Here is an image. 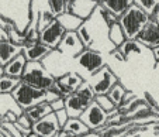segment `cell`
Returning a JSON list of instances; mask_svg holds the SVG:
<instances>
[{
	"mask_svg": "<svg viewBox=\"0 0 159 137\" xmlns=\"http://www.w3.org/2000/svg\"><path fill=\"white\" fill-rule=\"evenodd\" d=\"M148 21H149V14L135 3L118 17V23L123 27L127 40H137Z\"/></svg>",
	"mask_w": 159,
	"mask_h": 137,
	"instance_id": "cell-1",
	"label": "cell"
},
{
	"mask_svg": "<svg viewBox=\"0 0 159 137\" xmlns=\"http://www.w3.org/2000/svg\"><path fill=\"white\" fill-rule=\"evenodd\" d=\"M21 82L41 91H51L57 86V76L52 75L42 62H27Z\"/></svg>",
	"mask_w": 159,
	"mask_h": 137,
	"instance_id": "cell-2",
	"label": "cell"
},
{
	"mask_svg": "<svg viewBox=\"0 0 159 137\" xmlns=\"http://www.w3.org/2000/svg\"><path fill=\"white\" fill-rule=\"evenodd\" d=\"M11 97L14 99L16 105L24 112L35 105L47 102V91H41L24 82H20L17 88L11 92Z\"/></svg>",
	"mask_w": 159,
	"mask_h": 137,
	"instance_id": "cell-3",
	"label": "cell"
},
{
	"mask_svg": "<svg viewBox=\"0 0 159 137\" xmlns=\"http://www.w3.org/2000/svg\"><path fill=\"white\" fill-rule=\"evenodd\" d=\"M87 82L90 83V86L94 91L96 96H100V95H108V92L118 82V79L117 76L113 73V71L107 65H104L96 73H93L90 76Z\"/></svg>",
	"mask_w": 159,
	"mask_h": 137,
	"instance_id": "cell-4",
	"label": "cell"
},
{
	"mask_svg": "<svg viewBox=\"0 0 159 137\" xmlns=\"http://www.w3.org/2000/svg\"><path fill=\"white\" fill-rule=\"evenodd\" d=\"M31 21L33 24L38 26V30H44L48 24H51L54 21L55 16L52 13L51 7L48 4V0H31Z\"/></svg>",
	"mask_w": 159,
	"mask_h": 137,
	"instance_id": "cell-5",
	"label": "cell"
},
{
	"mask_svg": "<svg viewBox=\"0 0 159 137\" xmlns=\"http://www.w3.org/2000/svg\"><path fill=\"white\" fill-rule=\"evenodd\" d=\"M80 119L83 120V123L90 129V130L96 131V130H100L103 126L107 125L108 113L106 112L96 101H93L86 107L83 115L80 116Z\"/></svg>",
	"mask_w": 159,
	"mask_h": 137,
	"instance_id": "cell-6",
	"label": "cell"
},
{
	"mask_svg": "<svg viewBox=\"0 0 159 137\" xmlns=\"http://www.w3.org/2000/svg\"><path fill=\"white\" fill-rule=\"evenodd\" d=\"M78 67H80L83 71H86L89 73V76H92L93 73H96L100 68H103L106 65L104 58L99 51L92 48H84L78 57L75 58Z\"/></svg>",
	"mask_w": 159,
	"mask_h": 137,
	"instance_id": "cell-7",
	"label": "cell"
},
{
	"mask_svg": "<svg viewBox=\"0 0 159 137\" xmlns=\"http://www.w3.org/2000/svg\"><path fill=\"white\" fill-rule=\"evenodd\" d=\"M66 34V30L62 27L59 21L55 18L51 24H48L44 30L39 31V41L45 45H48L54 51H57L59 47L61 41L63 40V37Z\"/></svg>",
	"mask_w": 159,
	"mask_h": 137,
	"instance_id": "cell-8",
	"label": "cell"
},
{
	"mask_svg": "<svg viewBox=\"0 0 159 137\" xmlns=\"http://www.w3.org/2000/svg\"><path fill=\"white\" fill-rule=\"evenodd\" d=\"M61 130H62V127L58 123L57 115L54 112L45 116L44 119L33 123V127H31V131L39 137H55Z\"/></svg>",
	"mask_w": 159,
	"mask_h": 137,
	"instance_id": "cell-9",
	"label": "cell"
},
{
	"mask_svg": "<svg viewBox=\"0 0 159 137\" xmlns=\"http://www.w3.org/2000/svg\"><path fill=\"white\" fill-rule=\"evenodd\" d=\"M84 82V78L79 72H65L63 75L57 78V88L63 95V97L70 93H75Z\"/></svg>",
	"mask_w": 159,
	"mask_h": 137,
	"instance_id": "cell-10",
	"label": "cell"
},
{
	"mask_svg": "<svg viewBox=\"0 0 159 137\" xmlns=\"http://www.w3.org/2000/svg\"><path fill=\"white\" fill-rule=\"evenodd\" d=\"M83 50L84 45L82 43V40L79 38L78 31H66L63 40L61 41L59 47H58V51L61 54L70 58H76Z\"/></svg>",
	"mask_w": 159,
	"mask_h": 137,
	"instance_id": "cell-11",
	"label": "cell"
},
{
	"mask_svg": "<svg viewBox=\"0 0 159 137\" xmlns=\"http://www.w3.org/2000/svg\"><path fill=\"white\" fill-rule=\"evenodd\" d=\"M137 40L151 50L159 48V21L149 17V21L145 24Z\"/></svg>",
	"mask_w": 159,
	"mask_h": 137,
	"instance_id": "cell-12",
	"label": "cell"
},
{
	"mask_svg": "<svg viewBox=\"0 0 159 137\" xmlns=\"http://www.w3.org/2000/svg\"><path fill=\"white\" fill-rule=\"evenodd\" d=\"M51 52H54V50L42 44L41 41L23 47V55L25 57V59L28 62H42V59L49 57Z\"/></svg>",
	"mask_w": 159,
	"mask_h": 137,
	"instance_id": "cell-13",
	"label": "cell"
},
{
	"mask_svg": "<svg viewBox=\"0 0 159 137\" xmlns=\"http://www.w3.org/2000/svg\"><path fill=\"white\" fill-rule=\"evenodd\" d=\"M96 7H99V0H72L68 4V12L79 16L86 21Z\"/></svg>",
	"mask_w": 159,
	"mask_h": 137,
	"instance_id": "cell-14",
	"label": "cell"
},
{
	"mask_svg": "<svg viewBox=\"0 0 159 137\" xmlns=\"http://www.w3.org/2000/svg\"><path fill=\"white\" fill-rule=\"evenodd\" d=\"M27 59L25 57L21 54H18L17 57H14L9 64L4 65V75L11 76V78H16V79H20L23 78V73L25 71V67H27Z\"/></svg>",
	"mask_w": 159,
	"mask_h": 137,
	"instance_id": "cell-15",
	"label": "cell"
},
{
	"mask_svg": "<svg viewBox=\"0 0 159 137\" xmlns=\"http://www.w3.org/2000/svg\"><path fill=\"white\" fill-rule=\"evenodd\" d=\"M21 52H23L21 45H17L11 41H0V65L4 67Z\"/></svg>",
	"mask_w": 159,
	"mask_h": 137,
	"instance_id": "cell-16",
	"label": "cell"
},
{
	"mask_svg": "<svg viewBox=\"0 0 159 137\" xmlns=\"http://www.w3.org/2000/svg\"><path fill=\"white\" fill-rule=\"evenodd\" d=\"M132 4H134V0H99V6L107 9L117 17H120Z\"/></svg>",
	"mask_w": 159,
	"mask_h": 137,
	"instance_id": "cell-17",
	"label": "cell"
},
{
	"mask_svg": "<svg viewBox=\"0 0 159 137\" xmlns=\"http://www.w3.org/2000/svg\"><path fill=\"white\" fill-rule=\"evenodd\" d=\"M62 130L75 134L76 137H83V136H87L89 133H92V130L84 125L80 117H69V120L62 127Z\"/></svg>",
	"mask_w": 159,
	"mask_h": 137,
	"instance_id": "cell-18",
	"label": "cell"
},
{
	"mask_svg": "<svg viewBox=\"0 0 159 137\" xmlns=\"http://www.w3.org/2000/svg\"><path fill=\"white\" fill-rule=\"evenodd\" d=\"M57 20L62 24V27L65 28L66 31H78L79 27L84 23L83 18H80L79 16L73 14V13H70V12H66V13H63V14L58 16Z\"/></svg>",
	"mask_w": 159,
	"mask_h": 137,
	"instance_id": "cell-19",
	"label": "cell"
},
{
	"mask_svg": "<svg viewBox=\"0 0 159 137\" xmlns=\"http://www.w3.org/2000/svg\"><path fill=\"white\" fill-rule=\"evenodd\" d=\"M24 113L28 116V119L31 120L33 123L38 122V120L44 119L45 116H48L49 113H52L51 109V105L47 103V102H42V103H38L35 106L30 107V109L24 110Z\"/></svg>",
	"mask_w": 159,
	"mask_h": 137,
	"instance_id": "cell-20",
	"label": "cell"
},
{
	"mask_svg": "<svg viewBox=\"0 0 159 137\" xmlns=\"http://www.w3.org/2000/svg\"><path fill=\"white\" fill-rule=\"evenodd\" d=\"M108 40L111 41L114 48H118L120 45H123V43L127 40L125 34H124L123 27L120 26V23H116L108 28Z\"/></svg>",
	"mask_w": 159,
	"mask_h": 137,
	"instance_id": "cell-21",
	"label": "cell"
},
{
	"mask_svg": "<svg viewBox=\"0 0 159 137\" xmlns=\"http://www.w3.org/2000/svg\"><path fill=\"white\" fill-rule=\"evenodd\" d=\"M20 82H21L20 79L3 75L0 78V95H11V92L17 88Z\"/></svg>",
	"mask_w": 159,
	"mask_h": 137,
	"instance_id": "cell-22",
	"label": "cell"
},
{
	"mask_svg": "<svg viewBox=\"0 0 159 137\" xmlns=\"http://www.w3.org/2000/svg\"><path fill=\"white\" fill-rule=\"evenodd\" d=\"M125 95H127L125 88H124V86L121 85L120 82L116 83V85L113 86V89L108 92V97H110L111 101H113V103H114L117 107H120L121 105H123Z\"/></svg>",
	"mask_w": 159,
	"mask_h": 137,
	"instance_id": "cell-23",
	"label": "cell"
},
{
	"mask_svg": "<svg viewBox=\"0 0 159 137\" xmlns=\"http://www.w3.org/2000/svg\"><path fill=\"white\" fill-rule=\"evenodd\" d=\"M141 45L142 44L139 43L138 40H125L123 43V45L118 47V50H120V51L124 54V57L127 58L129 54H132V52L141 54Z\"/></svg>",
	"mask_w": 159,
	"mask_h": 137,
	"instance_id": "cell-24",
	"label": "cell"
},
{
	"mask_svg": "<svg viewBox=\"0 0 159 137\" xmlns=\"http://www.w3.org/2000/svg\"><path fill=\"white\" fill-rule=\"evenodd\" d=\"M24 37H25V44H24V45L38 43V41H39V30H38V26H37V24H33V23H30V24L25 27V30H24Z\"/></svg>",
	"mask_w": 159,
	"mask_h": 137,
	"instance_id": "cell-25",
	"label": "cell"
},
{
	"mask_svg": "<svg viewBox=\"0 0 159 137\" xmlns=\"http://www.w3.org/2000/svg\"><path fill=\"white\" fill-rule=\"evenodd\" d=\"M48 4H49V7H51L54 16L58 17V16H61V14L68 12L69 0H48Z\"/></svg>",
	"mask_w": 159,
	"mask_h": 137,
	"instance_id": "cell-26",
	"label": "cell"
},
{
	"mask_svg": "<svg viewBox=\"0 0 159 137\" xmlns=\"http://www.w3.org/2000/svg\"><path fill=\"white\" fill-rule=\"evenodd\" d=\"M134 3L138 7H141L144 12H147L151 17V16H153L156 13V10H158L159 2L158 0H134Z\"/></svg>",
	"mask_w": 159,
	"mask_h": 137,
	"instance_id": "cell-27",
	"label": "cell"
},
{
	"mask_svg": "<svg viewBox=\"0 0 159 137\" xmlns=\"http://www.w3.org/2000/svg\"><path fill=\"white\" fill-rule=\"evenodd\" d=\"M78 35L79 38L82 40V43H83L84 48H90V45H92V41H93V38H92V33H90V28L87 27V23L84 21L83 24L79 27L78 30Z\"/></svg>",
	"mask_w": 159,
	"mask_h": 137,
	"instance_id": "cell-28",
	"label": "cell"
},
{
	"mask_svg": "<svg viewBox=\"0 0 159 137\" xmlns=\"http://www.w3.org/2000/svg\"><path fill=\"white\" fill-rule=\"evenodd\" d=\"M97 9H99V12H100V16H102V20L104 21V24L107 26L108 28H110L113 24L118 23V17H117L116 14H113L111 12H108L107 9H104V7H102V6H99Z\"/></svg>",
	"mask_w": 159,
	"mask_h": 137,
	"instance_id": "cell-29",
	"label": "cell"
},
{
	"mask_svg": "<svg viewBox=\"0 0 159 137\" xmlns=\"http://www.w3.org/2000/svg\"><path fill=\"white\" fill-rule=\"evenodd\" d=\"M94 101H96L107 113H110V112H113V110L117 109V106L113 103V101L108 97V95H100V96H96Z\"/></svg>",
	"mask_w": 159,
	"mask_h": 137,
	"instance_id": "cell-30",
	"label": "cell"
},
{
	"mask_svg": "<svg viewBox=\"0 0 159 137\" xmlns=\"http://www.w3.org/2000/svg\"><path fill=\"white\" fill-rule=\"evenodd\" d=\"M54 113L57 115V120H58V123H59V126L63 127V126L66 125V122L69 120V115H68V112H66L65 109H62V110H58V112H54Z\"/></svg>",
	"mask_w": 159,
	"mask_h": 137,
	"instance_id": "cell-31",
	"label": "cell"
},
{
	"mask_svg": "<svg viewBox=\"0 0 159 137\" xmlns=\"http://www.w3.org/2000/svg\"><path fill=\"white\" fill-rule=\"evenodd\" d=\"M51 105V109L52 112H58V110H62L65 109V97H61V99H57L55 102H52Z\"/></svg>",
	"mask_w": 159,
	"mask_h": 137,
	"instance_id": "cell-32",
	"label": "cell"
},
{
	"mask_svg": "<svg viewBox=\"0 0 159 137\" xmlns=\"http://www.w3.org/2000/svg\"><path fill=\"white\" fill-rule=\"evenodd\" d=\"M0 41H10L9 31L4 27H2V26H0Z\"/></svg>",
	"mask_w": 159,
	"mask_h": 137,
	"instance_id": "cell-33",
	"label": "cell"
},
{
	"mask_svg": "<svg viewBox=\"0 0 159 137\" xmlns=\"http://www.w3.org/2000/svg\"><path fill=\"white\" fill-rule=\"evenodd\" d=\"M111 55L117 58L118 61H125V59H127V58L124 57V54H123V52H121L118 48H114V51H111Z\"/></svg>",
	"mask_w": 159,
	"mask_h": 137,
	"instance_id": "cell-34",
	"label": "cell"
},
{
	"mask_svg": "<svg viewBox=\"0 0 159 137\" xmlns=\"http://www.w3.org/2000/svg\"><path fill=\"white\" fill-rule=\"evenodd\" d=\"M55 137H76V136L72 133H68V131H65V130H61Z\"/></svg>",
	"mask_w": 159,
	"mask_h": 137,
	"instance_id": "cell-35",
	"label": "cell"
},
{
	"mask_svg": "<svg viewBox=\"0 0 159 137\" xmlns=\"http://www.w3.org/2000/svg\"><path fill=\"white\" fill-rule=\"evenodd\" d=\"M151 18H155L156 21H159V4H158V10H156V13L153 16H151Z\"/></svg>",
	"mask_w": 159,
	"mask_h": 137,
	"instance_id": "cell-36",
	"label": "cell"
},
{
	"mask_svg": "<svg viewBox=\"0 0 159 137\" xmlns=\"http://www.w3.org/2000/svg\"><path fill=\"white\" fill-rule=\"evenodd\" d=\"M153 51V55H155V59L159 62V48H155V50H152Z\"/></svg>",
	"mask_w": 159,
	"mask_h": 137,
	"instance_id": "cell-37",
	"label": "cell"
},
{
	"mask_svg": "<svg viewBox=\"0 0 159 137\" xmlns=\"http://www.w3.org/2000/svg\"><path fill=\"white\" fill-rule=\"evenodd\" d=\"M3 75H4V67H2V65H0V78H2Z\"/></svg>",
	"mask_w": 159,
	"mask_h": 137,
	"instance_id": "cell-38",
	"label": "cell"
},
{
	"mask_svg": "<svg viewBox=\"0 0 159 137\" xmlns=\"http://www.w3.org/2000/svg\"><path fill=\"white\" fill-rule=\"evenodd\" d=\"M27 137H39V136H37V134L35 133H30V134H28V136Z\"/></svg>",
	"mask_w": 159,
	"mask_h": 137,
	"instance_id": "cell-39",
	"label": "cell"
},
{
	"mask_svg": "<svg viewBox=\"0 0 159 137\" xmlns=\"http://www.w3.org/2000/svg\"><path fill=\"white\" fill-rule=\"evenodd\" d=\"M69 2H72V0H69Z\"/></svg>",
	"mask_w": 159,
	"mask_h": 137,
	"instance_id": "cell-40",
	"label": "cell"
},
{
	"mask_svg": "<svg viewBox=\"0 0 159 137\" xmlns=\"http://www.w3.org/2000/svg\"><path fill=\"white\" fill-rule=\"evenodd\" d=\"M0 137H2V136H0Z\"/></svg>",
	"mask_w": 159,
	"mask_h": 137,
	"instance_id": "cell-41",
	"label": "cell"
}]
</instances>
